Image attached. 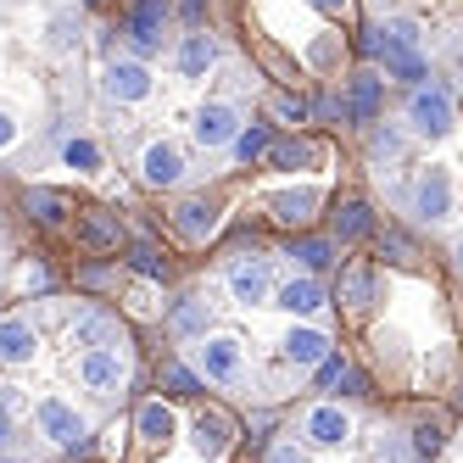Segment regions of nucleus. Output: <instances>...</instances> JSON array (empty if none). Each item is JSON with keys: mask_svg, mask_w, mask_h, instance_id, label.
<instances>
[{"mask_svg": "<svg viewBox=\"0 0 463 463\" xmlns=\"http://www.w3.org/2000/svg\"><path fill=\"white\" fill-rule=\"evenodd\" d=\"M246 123H251V118H246V107L235 101V95H207V101L190 112L184 135H190L195 151L218 156V151H235V140L246 135Z\"/></svg>", "mask_w": 463, "mask_h": 463, "instance_id": "obj_4", "label": "nucleus"}, {"mask_svg": "<svg viewBox=\"0 0 463 463\" xmlns=\"http://www.w3.org/2000/svg\"><path fill=\"white\" fill-rule=\"evenodd\" d=\"M168 0H135V12H128V34H135V45L151 56L162 51V40H168Z\"/></svg>", "mask_w": 463, "mask_h": 463, "instance_id": "obj_15", "label": "nucleus"}, {"mask_svg": "<svg viewBox=\"0 0 463 463\" xmlns=\"http://www.w3.org/2000/svg\"><path fill=\"white\" fill-rule=\"evenodd\" d=\"M363 229H369V207L363 202H352V207H341V241H357Z\"/></svg>", "mask_w": 463, "mask_h": 463, "instance_id": "obj_28", "label": "nucleus"}, {"mask_svg": "<svg viewBox=\"0 0 463 463\" xmlns=\"http://www.w3.org/2000/svg\"><path fill=\"white\" fill-rule=\"evenodd\" d=\"M318 202H324V195L313 184H302V190H279L274 202H269V213H274V223L296 229V223H313L318 218Z\"/></svg>", "mask_w": 463, "mask_h": 463, "instance_id": "obj_18", "label": "nucleus"}, {"mask_svg": "<svg viewBox=\"0 0 463 463\" xmlns=\"http://www.w3.org/2000/svg\"><path fill=\"white\" fill-rule=\"evenodd\" d=\"M101 95L112 107H146L156 95V73L146 56H107L101 68Z\"/></svg>", "mask_w": 463, "mask_h": 463, "instance_id": "obj_7", "label": "nucleus"}, {"mask_svg": "<svg viewBox=\"0 0 463 463\" xmlns=\"http://www.w3.org/2000/svg\"><path fill=\"white\" fill-rule=\"evenodd\" d=\"M229 447H235V424H229L218 408H202L190 419V452L202 458V463H223Z\"/></svg>", "mask_w": 463, "mask_h": 463, "instance_id": "obj_14", "label": "nucleus"}, {"mask_svg": "<svg viewBox=\"0 0 463 463\" xmlns=\"http://www.w3.org/2000/svg\"><path fill=\"white\" fill-rule=\"evenodd\" d=\"M269 162H274V168H307V162H318V146H307V140H274L269 146Z\"/></svg>", "mask_w": 463, "mask_h": 463, "instance_id": "obj_24", "label": "nucleus"}, {"mask_svg": "<svg viewBox=\"0 0 463 463\" xmlns=\"http://www.w3.org/2000/svg\"><path fill=\"white\" fill-rule=\"evenodd\" d=\"M184 357H190V369L202 374L207 385L235 391V385L251 380V346L235 335V329H207V335L184 341Z\"/></svg>", "mask_w": 463, "mask_h": 463, "instance_id": "obj_3", "label": "nucleus"}, {"mask_svg": "<svg viewBox=\"0 0 463 463\" xmlns=\"http://www.w3.org/2000/svg\"><path fill=\"white\" fill-rule=\"evenodd\" d=\"M140 179H146L151 190H179V184L190 179V151H184L179 140H168V135L146 140V146H140Z\"/></svg>", "mask_w": 463, "mask_h": 463, "instance_id": "obj_9", "label": "nucleus"}, {"mask_svg": "<svg viewBox=\"0 0 463 463\" xmlns=\"http://www.w3.org/2000/svg\"><path fill=\"white\" fill-rule=\"evenodd\" d=\"M61 162H68L73 174H101V146H95L90 135H68L61 140Z\"/></svg>", "mask_w": 463, "mask_h": 463, "instance_id": "obj_22", "label": "nucleus"}, {"mask_svg": "<svg viewBox=\"0 0 463 463\" xmlns=\"http://www.w3.org/2000/svg\"><path fill=\"white\" fill-rule=\"evenodd\" d=\"M369 296H374V269H369V262H352V269L341 274V307L363 313V307H369Z\"/></svg>", "mask_w": 463, "mask_h": 463, "instance_id": "obj_21", "label": "nucleus"}, {"mask_svg": "<svg viewBox=\"0 0 463 463\" xmlns=\"http://www.w3.org/2000/svg\"><path fill=\"white\" fill-rule=\"evenodd\" d=\"M218 290L235 307H274V290H279L274 257L269 251H235L223 262V274H218Z\"/></svg>", "mask_w": 463, "mask_h": 463, "instance_id": "obj_5", "label": "nucleus"}, {"mask_svg": "<svg viewBox=\"0 0 463 463\" xmlns=\"http://www.w3.org/2000/svg\"><path fill=\"white\" fill-rule=\"evenodd\" d=\"M269 463H313V458H307V447H296V441H279V447L269 452Z\"/></svg>", "mask_w": 463, "mask_h": 463, "instance_id": "obj_29", "label": "nucleus"}, {"mask_svg": "<svg viewBox=\"0 0 463 463\" xmlns=\"http://www.w3.org/2000/svg\"><path fill=\"white\" fill-rule=\"evenodd\" d=\"M269 146H274L269 128H262V123H246V135L235 140V156H241V162H257V156H269Z\"/></svg>", "mask_w": 463, "mask_h": 463, "instance_id": "obj_26", "label": "nucleus"}, {"mask_svg": "<svg viewBox=\"0 0 463 463\" xmlns=\"http://www.w3.org/2000/svg\"><path fill=\"white\" fill-rule=\"evenodd\" d=\"M40 357V329L28 318H0V363H12V369H23V363Z\"/></svg>", "mask_w": 463, "mask_h": 463, "instance_id": "obj_17", "label": "nucleus"}, {"mask_svg": "<svg viewBox=\"0 0 463 463\" xmlns=\"http://www.w3.org/2000/svg\"><path fill=\"white\" fill-rule=\"evenodd\" d=\"M135 430H140L151 447H168V441H174V430H179V413H174L168 402H146V408L135 413Z\"/></svg>", "mask_w": 463, "mask_h": 463, "instance_id": "obj_19", "label": "nucleus"}, {"mask_svg": "<svg viewBox=\"0 0 463 463\" xmlns=\"http://www.w3.org/2000/svg\"><path fill=\"white\" fill-rule=\"evenodd\" d=\"M274 357H279V369H290V374H313L318 363L335 357V341H329V329L318 318H290L279 346H274Z\"/></svg>", "mask_w": 463, "mask_h": 463, "instance_id": "obj_6", "label": "nucleus"}, {"mask_svg": "<svg viewBox=\"0 0 463 463\" xmlns=\"http://www.w3.org/2000/svg\"><path fill=\"white\" fill-rule=\"evenodd\" d=\"M28 202L40 207V218H56V195H51V190H34V195H28Z\"/></svg>", "mask_w": 463, "mask_h": 463, "instance_id": "obj_34", "label": "nucleus"}, {"mask_svg": "<svg viewBox=\"0 0 463 463\" xmlns=\"http://www.w3.org/2000/svg\"><path fill=\"white\" fill-rule=\"evenodd\" d=\"M324 307H329V290L318 285L313 269L279 279V290H274V313H285V318H318Z\"/></svg>", "mask_w": 463, "mask_h": 463, "instance_id": "obj_12", "label": "nucleus"}, {"mask_svg": "<svg viewBox=\"0 0 463 463\" xmlns=\"http://www.w3.org/2000/svg\"><path fill=\"white\" fill-rule=\"evenodd\" d=\"M12 146H17V118L0 107V151H12Z\"/></svg>", "mask_w": 463, "mask_h": 463, "instance_id": "obj_32", "label": "nucleus"}, {"mask_svg": "<svg viewBox=\"0 0 463 463\" xmlns=\"http://www.w3.org/2000/svg\"><path fill=\"white\" fill-rule=\"evenodd\" d=\"M79 385L95 396H118L128 385V341L123 346H84L79 352Z\"/></svg>", "mask_w": 463, "mask_h": 463, "instance_id": "obj_8", "label": "nucleus"}, {"mask_svg": "<svg viewBox=\"0 0 463 463\" xmlns=\"http://www.w3.org/2000/svg\"><path fill=\"white\" fill-rule=\"evenodd\" d=\"M346 6L352 0H313V12H324V17H346Z\"/></svg>", "mask_w": 463, "mask_h": 463, "instance_id": "obj_35", "label": "nucleus"}, {"mask_svg": "<svg viewBox=\"0 0 463 463\" xmlns=\"http://www.w3.org/2000/svg\"><path fill=\"white\" fill-rule=\"evenodd\" d=\"M302 436H307V447H318V452H341V447L352 441V413H346L341 402H313V408L302 413Z\"/></svg>", "mask_w": 463, "mask_h": 463, "instance_id": "obj_13", "label": "nucleus"}, {"mask_svg": "<svg viewBox=\"0 0 463 463\" xmlns=\"http://www.w3.org/2000/svg\"><path fill=\"white\" fill-rule=\"evenodd\" d=\"M380 84H385V79H380L374 68L352 79V112H357L363 123H374V118H380Z\"/></svg>", "mask_w": 463, "mask_h": 463, "instance_id": "obj_23", "label": "nucleus"}, {"mask_svg": "<svg viewBox=\"0 0 463 463\" xmlns=\"http://www.w3.org/2000/svg\"><path fill=\"white\" fill-rule=\"evenodd\" d=\"M34 424H40V436L51 447H84L90 441V419L68 402V396H40V402H34Z\"/></svg>", "mask_w": 463, "mask_h": 463, "instance_id": "obj_11", "label": "nucleus"}, {"mask_svg": "<svg viewBox=\"0 0 463 463\" xmlns=\"http://www.w3.org/2000/svg\"><path fill=\"white\" fill-rule=\"evenodd\" d=\"M402 207H408L413 223H424V229H447V223L463 213L458 168H452V162H424V168H413L408 184H402Z\"/></svg>", "mask_w": 463, "mask_h": 463, "instance_id": "obj_1", "label": "nucleus"}, {"mask_svg": "<svg viewBox=\"0 0 463 463\" xmlns=\"http://www.w3.org/2000/svg\"><path fill=\"white\" fill-rule=\"evenodd\" d=\"M6 441H12V391L0 385V447H6Z\"/></svg>", "mask_w": 463, "mask_h": 463, "instance_id": "obj_31", "label": "nucleus"}, {"mask_svg": "<svg viewBox=\"0 0 463 463\" xmlns=\"http://www.w3.org/2000/svg\"><path fill=\"white\" fill-rule=\"evenodd\" d=\"M296 262H302V269H324V262H335V246H329V241H302V246H296Z\"/></svg>", "mask_w": 463, "mask_h": 463, "instance_id": "obj_27", "label": "nucleus"}, {"mask_svg": "<svg viewBox=\"0 0 463 463\" xmlns=\"http://www.w3.org/2000/svg\"><path fill=\"white\" fill-rule=\"evenodd\" d=\"M441 447H447L441 419H419V424H413V452H419V458H436Z\"/></svg>", "mask_w": 463, "mask_h": 463, "instance_id": "obj_25", "label": "nucleus"}, {"mask_svg": "<svg viewBox=\"0 0 463 463\" xmlns=\"http://www.w3.org/2000/svg\"><path fill=\"white\" fill-rule=\"evenodd\" d=\"M452 262H458V274H463V235L452 241Z\"/></svg>", "mask_w": 463, "mask_h": 463, "instance_id": "obj_36", "label": "nucleus"}, {"mask_svg": "<svg viewBox=\"0 0 463 463\" xmlns=\"http://www.w3.org/2000/svg\"><path fill=\"white\" fill-rule=\"evenodd\" d=\"M73 45H79V17H73V6H56L45 17V51L51 56H68Z\"/></svg>", "mask_w": 463, "mask_h": 463, "instance_id": "obj_20", "label": "nucleus"}, {"mask_svg": "<svg viewBox=\"0 0 463 463\" xmlns=\"http://www.w3.org/2000/svg\"><path fill=\"white\" fill-rule=\"evenodd\" d=\"M84 235H90L95 246H112V241H118V229H112L107 218H90V223H84Z\"/></svg>", "mask_w": 463, "mask_h": 463, "instance_id": "obj_30", "label": "nucleus"}, {"mask_svg": "<svg viewBox=\"0 0 463 463\" xmlns=\"http://www.w3.org/2000/svg\"><path fill=\"white\" fill-rule=\"evenodd\" d=\"M396 123L408 128L413 146H441V140H452L458 128H463L458 101H452V84H441V79L408 84V101H402V118H396Z\"/></svg>", "mask_w": 463, "mask_h": 463, "instance_id": "obj_2", "label": "nucleus"}, {"mask_svg": "<svg viewBox=\"0 0 463 463\" xmlns=\"http://www.w3.org/2000/svg\"><path fill=\"white\" fill-rule=\"evenodd\" d=\"M135 269H140L146 279H156V274H162V262H156V251H151V246H140V251H135Z\"/></svg>", "mask_w": 463, "mask_h": 463, "instance_id": "obj_33", "label": "nucleus"}, {"mask_svg": "<svg viewBox=\"0 0 463 463\" xmlns=\"http://www.w3.org/2000/svg\"><path fill=\"white\" fill-rule=\"evenodd\" d=\"M218 218H223V202H213V195H190V202L174 213V229H179V241L202 246L213 229H218Z\"/></svg>", "mask_w": 463, "mask_h": 463, "instance_id": "obj_16", "label": "nucleus"}, {"mask_svg": "<svg viewBox=\"0 0 463 463\" xmlns=\"http://www.w3.org/2000/svg\"><path fill=\"white\" fill-rule=\"evenodd\" d=\"M223 68V40L213 34V28H190V34H179L174 45V73L190 79V84H202Z\"/></svg>", "mask_w": 463, "mask_h": 463, "instance_id": "obj_10", "label": "nucleus"}]
</instances>
